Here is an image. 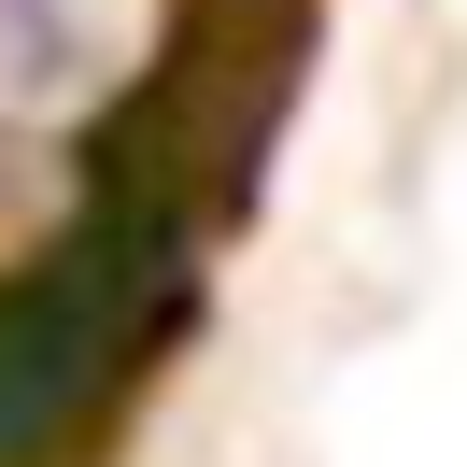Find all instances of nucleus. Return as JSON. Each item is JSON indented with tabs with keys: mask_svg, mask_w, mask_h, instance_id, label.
<instances>
[{
	"mask_svg": "<svg viewBox=\"0 0 467 467\" xmlns=\"http://www.w3.org/2000/svg\"><path fill=\"white\" fill-rule=\"evenodd\" d=\"M171 297H184V241L128 184L43 269H15L0 284V467H71L86 453V425L142 382Z\"/></svg>",
	"mask_w": 467,
	"mask_h": 467,
	"instance_id": "1",
	"label": "nucleus"
},
{
	"mask_svg": "<svg viewBox=\"0 0 467 467\" xmlns=\"http://www.w3.org/2000/svg\"><path fill=\"white\" fill-rule=\"evenodd\" d=\"M199 43V0H0V142L86 156L156 114Z\"/></svg>",
	"mask_w": 467,
	"mask_h": 467,
	"instance_id": "2",
	"label": "nucleus"
}]
</instances>
